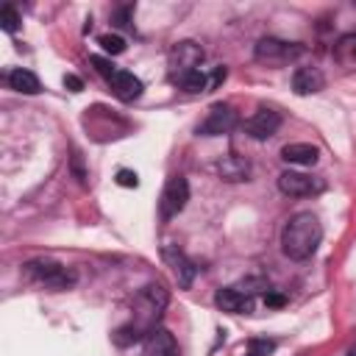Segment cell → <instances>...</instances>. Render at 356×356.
Wrapping results in <instances>:
<instances>
[{
	"mask_svg": "<svg viewBox=\"0 0 356 356\" xmlns=\"http://www.w3.org/2000/svg\"><path fill=\"white\" fill-rule=\"evenodd\" d=\"M320 239H323L320 220L312 211H298L286 220V225L281 231V250L292 261H306L309 256H314Z\"/></svg>",
	"mask_w": 356,
	"mask_h": 356,
	"instance_id": "cell-1",
	"label": "cell"
},
{
	"mask_svg": "<svg viewBox=\"0 0 356 356\" xmlns=\"http://www.w3.org/2000/svg\"><path fill=\"white\" fill-rule=\"evenodd\" d=\"M167 303H170L167 289H164L161 284H147L145 289H139V295H136V300H134V309H136V314H139V320H136L134 325H139L145 334H150V331L156 328L159 317L164 314Z\"/></svg>",
	"mask_w": 356,
	"mask_h": 356,
	"instance_id": "cell-2",
	"label": "cell"
},
{
	"mask_svg": "<svg viewBox=\"0 0 356 356\" xmlns=\"http://www.w3.org/2000/svg\"><path fill=\"white\" fill-rule=\"evenodd\" d=\"M300 53H303L300 44H295V42H284V39H273V36L259 39V42H256V50H253L256 61H261V64H267V67L289 64V61L298 58Z\"/></svg>",
	"mask_w": 356,
	"mask_h": 356,
	"instance_id": "cell-3",
	"label": "cell"
},
{
	"mask_svg": "<svg viewBox=\"0 0 356 356\" xmlns=\"http://www.w3.org/2000/svg\"><path fill=\"white\" fill-rule=\"evenodd\" d=\"M25 275L31 281H39L50 289H67L75 284V273L56 264V261H28L25 264Z\"/></svg>",
	"mask_w": 356,
	"mask_h": 356,
	"instance_id": "cell-4",
	"label": "cell"
},
{
	"mask_svg": "<svg viewBox=\"0 0 356 356\" xmlns=\"http://www.w3.org/2000/svg\"><path fill=\"white\" fill-rule=\"evenodd\" d=\"M186 200H189V184H186V178L172 175L164 184L161 197H159V217H161V222H170L178 211H184Z\"/></svg>",
	"mask_w": 356,
	"mask_h": 356,
	"instance_id": "cell-5",
	"label": "cell"
},
{
	"mask_svg": "<svg viewBox=\"0 0 356 356\" xmlns=\"http://www.w3.org/2000/svg\"><path fill=\"white\" fill-rule=\"evenodd\" d=\"M278 189L289 197H312V195H320L325 189V184H323V178L286 170V172L278 175Z\"/></svg>",
	"mask_w": 356,
	"mask_h": 356,
	"instance_id": "cell-6",
	"label": "cell"
},
{
	"mask_svg": "<svg viewBox=\"0 0 356 356\" xmlns=\"http://www.w3.org/2000/svg\"><path fill=\"white\" fill-rule=\"evenodd\" d=\"M236 122H239L236 111L231 106H225V103H217V106H211V111L200 122L197 134L200 136H222V134H231L236 128Z\"/></svg>",
	"mask_w": 356,
	"mask_h": 356,
	"instance_id": "cell-7",
	"label": "cell"
},
{
	"mask_svg": "<svg viewBox=\"0 0 356 356\" xmlns=\"http://www.w3.org/2000/svg\"><path fill=\"white\" fill-rule=\"evenodd\" d=\"M200 61H203V47L192 39L186 42H178L172 50H170V67H172V75H181V72H189V70H200Z\"/></svg>",
	"mask_w": 356,
	"mask_h": 356,
	"instance_id": "cell-8",
	"label": "cell"
},
{
	"mask_svg": "<svg viewBox=\"0 0 356 356\" xmlns=\"http://www.w3.org/2000/svg\"><path fill=\"white\" fill-rule=\"evenodd\" d=\"M161 256H164V261L172 267V273H175V278H178V286H181V289H189L192 281H195V275H197V267H195L178 248H172V245H164V248H161Z\"/></svg>",
	"mask_w": 356,
	"mask_h": 356,
	"instance_id": "cell-9",
	"label": "cell"
},
{
	"mask_svg": "<svg viewBox=\"0 0 356 356\" xmlns=\"http://www.w3.org/2000/svg\"><path fill=\"white\" fill-rule=\"evenodd\" d=\"M281 128V114L273 108H259L250 120H245V131L253 139H270Z\"/></svg>",
	"mask_w": 356,
	"mask_h": 356,
	"instance_id": "cell-10",
	"label": "cell"
},
{
	"mask_svg": "<svg viewBox=\"0 0 356 356\" xmlns=\"http://www.w3.org/2000/svg\"><path fill=\"white\" fill-rule=\"evenodd\" d=\"M142 356H181V350H178V342H175V337L167 331V328H153L147 337H145V350H142Z\"/></svg>",
	"mask_w": 356,
	"mask_h": 356,
	"instance_id": "cell-11",
	"label": "cell"
},
{
	"mask_svg": "<svg viewBox=\"0 0 356 356\" xmlns=\"http://www.w3.org/2000/svg\"><path fill=\"white\" fill-rule=\"evenodd\" d=\"M214 303H217L222 312H231V314H248V312L253 309L250 295L242 292L239 286H222V289H217Z\"/></svg>",
	"mask_w": 356,
	"mask_h": 356,
	"instance_id": "cell-12",
	"label": "cell"
},
{
	"mask_svg": "<svg viewBox=\"0 0 356 356\" xmlns=\"http://www.w3.org/2000/svg\"><path fill=\"white\" fill-rule=\"evenodd\" d=\"M108 86H111V92H114V97H120V100H125V103H131V100H136L139 95H142V81L134 75V72H128V70H117L111 78H108Z\"/></svg>",
	"mask_w": 356,
	"mask_h": 356,
	"instance_id": "cell-13",
	"label": "cell"
},
{
	"mask_svg": "<svg viewBox=\"0 0 356 356\" xmlns=\"http://www.w3.org/2000/svg\"><path fill=\"white\" fill-rule=\"evenodd\" d=\"M325 86V75L317 67H298L292 72V89L295 95H314Z\"/></svg>",
	"mask_w": 356,
	"mask_h": 356,
	"instance_id": "cell-14",
	"label": "cell"
},
{
	"mask_svg": "<svg viewBox=\"0 0 356 356\" xmlns=\"http://www.w3.org/2000/svg\"><path fill=\"white\" fill-rule=\"evenodd\" d=\"M217 172H220L222 181H248V175H250V161L242 159V156H236V153H228V156H222V159L217 161Z\"/></svg>",
	"mask_w": 356,
	"mask_h": 356,
	"instance_id": "cell-15",
	"label": "cell"
},
{
	"mask_svg": "<svg viewBox=\"0 0 356 356\" xmlns=\"http://www.w3.org/2000/svg\"><path fill=\"white\" fill-rule=\"evenodd\" d=\"M317 156H320V150L309 142H292L281 150V159L286 164H298V167H312L317 161Z\"/></svg>",
	"mask_w": 356,
	"mask_h": 356,
	"instance_id": "cell-16",
	"label": "cell"
},
{
	"mask_svg": "<svg viewBox=\"0 0 356 356\" xmlns=\"http://www.w3.org/2000/svg\"><path fill=\"white\" fill-rule=\"evenodd\" d=\"M6 81H8V86L14 89V92H19V95H36L39 89H42V83H39V78L31 72V70H8L6 72Z\"/></svg>",
	"mask_w": 356,
	"mask_h": 356,
	"instance_id": "cell-17",
	"label": "cell"
},
{
	"mask_svg": "<svg viewBox=\"0 0 356 356\" xmlns=\"http://www.w3.org/2000/svg\"><path fill=\"white\" fill-rule=\"evenodd\" d=\"M172 81L184 89V92H209V75L203 70H189V72H181V75H172Z\"/></svg>",
	"mask_w": 356,
	"mask_h": 356,
	"instance_id": "cell-18",
	"label": "cell"
},
{
	"mask_svg": "<svg viewBox=\"0 0 356 356\" xmlns=\"http://www.w3.org/2000/svg\"><path fill=\"white\" fill-rule=\"evenodd\" d=\"M334 58L342 64V67H356V31L345 33L337 39L334 44Z\"/></svg>",
	"mask_w": 356,
	"mask_h": 356,
	"instance_id": "cell-19",
	"label": "cell"
},
{
	"mask_svg": "<svg viewBox=\"0 0 356 356\" xmlns=\"http://www.w3.org/2000/svg\"><path fill=\"white\" fill-rule=\"evenodd\" d=\"M142 337H147L139 325H134V323H128V325H120L117 331H114V342L120 345V348H125V345H134V342H139Z\"/></svg>",
	"mask_w": 356,
	"mask_h": 356,
	"instance_id": "cell-20",
	"label": "cell"
},
{
	"mask_svg": "<svg viewBox=\"0 0 356 356\" xmlns=\"http://www.w3.org/2000/svg\"><path fill=\"white\" fill-rule=\"evenodd\" d=\"M0 28H3L6 33H14V31L19 28V14H17V8H14L11 3H6V6L0 8Z\"/></svg>",
	"mask_w": 356,
	"mask_h": 356,
	"instance_id": "cell-21",
	"label": "cell"
},
{
	"mask_svg": "<svg viewBox=\"0 0 356 356\" xmlns=\"http://www.w3.org/2000/svg\"><path fill=\"white\" fill-rule=\"evenodd\" d=\"M97 44H100L106 53H111V56H117V53H122V50H125V39H122V36H117V33H103V36L97 39Z\"/></svg>",
	"mask_w": 356,
	"mask_h": 356,
	"instance_id": "cell-22",
	"label": "cell"
},
{
	"mask_svg": "<svg viewBox=\"0 0 356 356\" xmlns=\"http://www.w3.org/2000/svg\"><path fill=\"white\" fill-rule=\"evenodd\" d=\"M273 350H275L273 339H250V345H248V356H267Z\"/></svg>",
	"mask_w": 356,
	"mask_h": 356,
	"instance_id": "cell-23",
	"label": "cell"
},
{
	"mask_svg": "<svg viewBox=\"0 0 356 356\" xmlns=\"http://www.w3.org/2000/svg\"><path fill=\"white\" fill-rule=\"evenodd\" d=\"M89 61H92V64H95V70H97L100 75H106V78H111V75L117 72V70H114V64H111L108 58H100V56H92Z\"/></svg>",
	"mask_w": 356,
	"mask_h": 356,
	"instance_id": "cell-24",
	"label": "cell"
},
{
	"mask_svg": "<svg viewBox=\"0 0 356 356\" xmlns=\"http://www.w3.org/2000/svg\"><path fill=\"white\" fill-rule=\"evenodd\" d=\"M117 184H120V186H128V189H131V186H139V175H136L134 170H120V172H117Z\"/></svg>",
	"mask_w": 356,
	"mask_h": 356,
	"instance_id": "cell-25",
	"label": "cell"
},
{
	"mask_svg": "<svg viewBox=\"0 0 356 356\" xmlns=\"http://www.w3.org/2000/svg\"><path fill=\"white\" fill-rule=\"evenodd\" d=\"M225 75H228V70H225V67H214V72L209 75V92H211V89H217V86L225 81Z\"/></svg>",
	"mask_w": 356,
	"mask_h": 356,
	"instance_id": "cell-26",
	"label": "cell"
},
{
	"mask_svg": "<svg viewBox=\"0 0 356 356\" xmlns=\"http://www.w3.org/2000/svg\"><path fill=\"white\" fill-rule=\"evenodd\" d=\"M64 86H67L70 92H81V89H83V81H81L78 75H64Z\"/></svg>",
	"mask_w": 356,
	"mask_h": 356,
	"instance_id": "cell-27",
	"label": "cell"
},
{
	"mask_svg": "<svg viewBox=\"0 0 356 356\" xmlns=\"http://www.w3.org/2000/svg\"><path fill=\"white\" fill-rule=\"evenodd\" d=\"M264 303H267V306H284V303H286V298H284V295H278V292H267V295H264Z\"/></svg>",
	"mask_w": 356,
	"mask_h": 356,
	"instance_id": "cell-28",
	"label": "cell"
},
{
	"mask_svg": "<svg viewBox=\"0 0 356 356\" xmlns=\"http://www.w3.org/2000/svg\"><path fill=\"white\" fill-rule=\"evenodd\" d=\"M348 356H356V342L350 345V350H348Z\"/></svg>",
	"mask_w": 356,
	"mask_h": 356,
	"instance_id": "cell-29",
	"label": "cell"
}]
</instances>
